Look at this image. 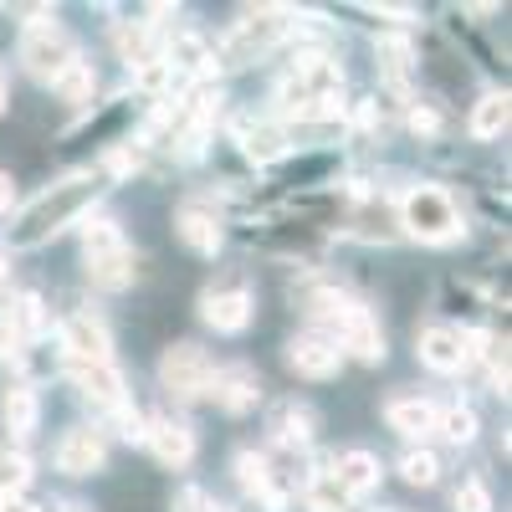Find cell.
<instances>
[{"label":"cell","instance_id":"277c9868","mask_svg":"<svg viewBox=\"0 0 512 512\" xmlns=\"http://www.w3.org/2000/svg\"><path fill=\"white\" fill-rule=\"evenodd\" d=\"M21 62L31 77L41 82H57L72 62H77V47H72V36L57 26V21H31L21 31Z\"/></svg>","mask_w":512,"mask_h":512},{"label":"cell","instance_id":"3957f363","mask_svg":"<svg viewBox=\"0 0 512 512\" xmlns=\"http://www.w3.org/2000/svg\"><path fill=\"white\" fill-rule=\"evenodd\" d=\"M338 82H344L338 62H328V57H297V67L282 77L277 98H282V108H287V113L303 118L308 108H318V103H328V98L338 93Z\"/></svg>","mask_w":512,"mask_h":512},{"label":"cell","instance_id":"4dcf8cb0","mask_svg":"<svg viewBox=\"0 0 512 512\" xmlns=\"http://www.w3.org/2000/svg\"><path fill=\"white\" fill-rule=\"evenodd\" d=\"M118 246H128L123 241V231H118V221H93L88 231H82V256H108V251H118Z\"/></svg>","mask_w":512,"mask_h":512},{"label":"cell","instance_id":"d590c367","mask_svg":"<svg viewBox=\"0 0 512 512\" xmlns=\"http://www.w3.org/2000/svg\"><path fill=\"white\" fill-rule=\"evenodd\" d=\"M456 512H492V492L482 482H461L456 487Z\"/></svg>","mask_w":512,"mask_h":512},{"label":"cell","instance_id":"ffe728a7","mask_svg":"<svg viewBox=\"0 0 512 512\" xmlns=\"http://www.w3.org/2000/svg\"><path fill=\"white\" fill-rule=\"evenodd\" d=\"M175 231H180V241H185L190 251H200V256H216V251H221V221L210 216V210H200V205H185V210H180Z\"/></svg>","mask_w":512,"mask_h":512},{"label":"cell","instance_id":"44dd1931","mask_svg":"<svg viewBox=\"0 0 512 512\" xmlns=\"http://www.w3.org/2000/svg\"><path fill=\"white\" fill-rule=\"evenodd\" d=\"M210 62H216V52H210V41H205V36H195V31H175V41H169V57H164L169 72H175V77H195V72H205Z\"/></svg>","mask_w":512,"mask_h":512},{"label":"cell","instance_id":"7a4b0ae2","mask_svg":"<svg viewBox=\"0 0 512 512\" xmlns=\"http://www.w3.org/2000/svg\"><path fill=\"white\" fill-rule=\"evenodd\" d=\"M400 226H405L415 241H425V246H446V241H456V236L466 231L456 200H451L446 190H431V185H420V190H410V195L400 200Z\"/></svg>","mask_w":512,"mask_h":512},{"label":"cell","instance_id":"4316f807","mask_svg":"<svg viewBox=\"0 0 512 512\" xmlns=\"http://www.w3.org/2000/svg\"><path fill=\"white\" fill-rule=\"evenodd\" d=\"M272 431H277V441H287V446H303V441L313 436V410H303V405H282L277 420H272Z\"/></svg>","mask_w":512,"mask_h":512},{"label":"cell","instance_id":"30bf717a","mask_svg":"<svg viewBox=\"0 0 512 512\" xmlns=\"http://www.w3.org/2000/svg\"><path fill=\"white\" fill-rule=\"evenodd\" d=\"M287 364L303 374V379H333L338 374V364H344V349L333 344L328 333H297L292 344H287Z\"/></svg>","mask_w":512,"mask_h":512},{"label":"cell","instance_id":"d6986e66","mask_svg":"<svg viewBox=\"0 0 512 512\" xmlns=\"http://www.w3.org/2000/svg\"><path fill=\"white\" fill-rule=\"evenodd\" d=\"M88 277H93V287H103V292L134 287V277H139L134 246H118V251H108V256H93V262H88Z\"/></svg>","mask_w":512,"mask_h":512},{"label":"cell","instance_id":"8d00e7d4","mask_svg":"<svg viewBox=\"0 0 512 512\" xmlns=\"http://www.w3.org/2000/svg\"><path fill=\"white\" fill-rule=\"evenodd\" d=\"M175 512H221V507H210V497H205L200 487H185V492L175 497Z\"/></svg>","mask_w":512,"mask_h":512},{"label":"cell","instance_id":"83f0119b","mask_svg":"<svg viewBox=\"0 0 512 512\" xmlns=\"http://www.w3.org/2000/svg\"><path fill=\"white\" fill-rule=\"evenodd\" d=\"M502 128H507V98H502V93H487V98L472 108V134H477V139H497Z\"/></svg>","mask_w":512,"mask_h":512},{"label":"cell","instance_id":"f546056e","mask_svg":"<svg viewBox=\"0 0 512 512\" xmlns=\"http://www.w3.org/2000/svg\"><path fill=\"white\" fill-rule=\"evenodd\" d=\"M436 431H441L446 441L466 446V441L477 436V410H472V405H451V410H441V415H436Z\"/></svg>","mask_w":512,"mask_h":512},{"label":"cell","instance_id":"9a60e30c","mask_svg":"<svg viewBox=\"0 0 512 512\" xmlns=\"http://www.w3.org/2000/svg\"><path fill=\"white\" fill-rule=\"evenodd\" d=\"M72 379H77V390L88 395L98 410H123L128 395H123V374L113 364H72Z\"/></svg>","mask_w":512,"mask_h":512},{"label":"cell","instance_id":"52a82bcc","mask_svg":"<svg viewBox=\"0 0 512 512\" xmlns=\"http://www.w3.org/2000/svg\"><path fill=\"white\" fill-rule=\"evenodd\" d=\"M236 477H241V487L262 502L267 512H287V477L272 466V456L241 451V456H236Z\"/></svg>","mask_w":512,"mask_h":512},{"label":"cell","instance_id":"8fae6325","mask_svg":"<svg viewBox=\"0 0 512 512\" xmlns=\"http://www.w3.org/2000/svg\"><path fill=\"white\" fill-rule=\"evenodd\" d=\"M420 359L436 374H456V369L472 364V338H466L461 328H451V323H431L420 333Z\"/></svg>","mask_w":512,"mask_h":512},{"label":"cell","instance_id":"f1b7e54d","mask_svg":"<svg viewBox=\"0 0 512 512\" xmlns=\"http://www.w3.org/2000/svg\"><path fill=\"white\" fill-rule=\"evenodd\" d=\"M31 482V461L11 446H0V497H21Z\"/></svg>","mask_w":512,"mask_h":512},{"label":"cell","instance_id":"603a6c76","mask_svg":"<svg viewBox=\"0 0 512 512\" xmlns=\"http://www.w3.org/2000/svg\"><path fill=\"white\" fill-rule=\"evenodd\" d=\"M0 415H6V431L11 436H31L36 431V390H31V384H11Z\"/></svg>","mask_w":512,"mask_h":512},{"label":"cell","instance_id":"4fadbf2b","mask_svg":"<svg viewBox=\"0 0 512 512\" xmlns=\"http://www.w3.org/2000/svg\"><path fill=\"white\" fill-rule=\"evenodd\" d=\"M103 461H108V446L88 425H77V431H67L57 441V472L62 477H93V472H103Z\"/></svg>","mask_w":512,"mask_h":512},{"label":"cell","instance_id":"e575fe53","mask_svg":"<svg viewBox=\"0 0 512 512\" xmlns=\"http://www.w3.org/2000/svg\"><path fill=\"white\" fill-rule=\"evenodd\" d=\"M134 82H139L144 93H169V88H175V72L164 67V57H154V62L134 67Z\"/></svg>","mask_w":512,"mask_h":512},{"label":"cell","instance_id":"2e32d148","mask_svg":"<svg viewBox=\"0 0 512 512\" xmlns=\"http://www.w3.org/2000/svg\"><path fill=\"white\" fill-rule=\"evenodd\" d=\"M210 384H216V400H221L231 415H246V410H256V400H262V374H256L251 364H231V369H221Z\"/></svg>","mask_w":512,"mask_h":512},{"label":"cell","instance_id":"74e56055","mask_svg":"<svg viewBox=\"0 0 512 512\" xmlns=\"http://www.w3.org/2000/svg\"><path fill=\"white\" fill-rule=\"evenodd\" d=\"M16 354H21V333L0 318V359H16Z\"/></svg>","mask_w":512,"mask_h":512},{"label":"cell","instance_id":"ba28073f","mask_svg":"<svg viewBox=\"0 0 512 512\" xmlns=\"http://www.w3.org/2000/svg\"><path fill=\"white\" fill-rule=\"evenodd\" d=\"M62 349L72 364H113V338L93 313H72L62 323Z\"/></svg>","mask_w":512,"mask_h":512},{"label":"cell","instance_id":"ab89813d","mask_svg":"<svg viewBox=\"0 0 512 512\" xmlns=\"http://www.w3.org/2000/svg\"><path fill=\"white\" fill-rule=\"evenodd\" d=\"M0 512H36L26 497H0Z\"/></svg>","mask_w":512,"mask_h":512},{"label":"cell","instance_id":"9c48e42d","mask_svg":"<svg viewBox=\"0 0 512 512\" xmlns=\"http://www.w3.org/2000/svg\"><path fill=\"white\" fill-rule=\"evenodd\" d=\"M328 338H333V344H344V349H349L354 359H364V364H379V359H384V328H379V318H374L369 308H359V303L333 323Z\"/></svg>","mask_w":512,"mask_h":512},{"label":"cell","instance_id":"8992f818","mask_svg":"<svg viewBox=\"0 0 512 512\" xmlns=\"http://www.w3.org/2000/svg\"><path fill=\"white\" fill-rule=\"evenodd\" d=\"M210 379H216V364L200 344H169L164 359H159V384L175 400H200L210 390Z\"/></svg>","mask_w":512,"mask_h":512},{"label":"cell","instance_id":"484cf974","mask_svg":"<svg viewBox=\"0 0 512 512\" xmlns=\"http://www.w3.org/2000/svg\"><path fill=\"white\" fill-rule=\"evenodd\" d=\"M113 47L123 52V62H134V67L154 62V52H149V26H134V21H118V26H113Z\"/></svg>","mask_w":512,"mask_h":512},{"label":"cell","instance_id":"b9f144b4","mask_svg":"<svg viewBox=\"0 0 512 512\" xmlns=\"http://www.w3.org/2000/svg\"><path fill=\"white\" fill-rule=\"evenodd\" d=\"M11 282V267H6V256H0V287H6Z\"/></svg>","mask_w":512,"mask_h":512},{"label":"cell","instance_id":"d6a6232c","mask_svg":"<svg viewBox=\"0 0 512 512\" xmlns=\"http://www.w3.org/2000/svg\"><path fill=\"white\" fill-rule=\"evenodd\" d=\"M379 57H384V72H390L395 82H405V77H410V67H415V52H410V41H400V36L379 41Z\"/></svg>","mask_w":512,"mask_h":512},{"label":"cell","instance_id":"7c38bea8","mask_svg":"<svg viewBox=\"0 0 512 512\" xmlns=\"http://www.w3.org/2000/svg\"><path fill=\"white\" fill-rule=\"evenodd\" d=\"M200 318L216 328V333H241L251 323V292L246 282H231V287H210L200 297Z\"/></svg>","mask_w":512,"mask_h":512},{"label":"cell","instance_id":"5bb4252c","mask_svg":"<svg viewBox=\"0 0 512 512\" xmlns=\"http://www.w3.org/2000/svg\"><path fill=\"white\" fill-rule=\"evenodd\" d=\"M144 441H149V451H154L164 466H190V456H195V431H190L180 415H154V420H144Z\"/></svg>","mask_w":512,"mask_h":512},{"label":"cell","instance_id":"d4e9b609","mask_svg":"<svg viewBox=\"0 0 512 512\" xmlns=\"http://www.w3.org/2000/svg\"><path fill=\"white\" fill-rule=\"evenodd\" d=\"M6 323L21 333V344H26V338H36L41 328H47V308H41L36 292H21L16 303H11V313H6Z\"/></svg>","mask_w":512,"mask_h":512},{"label":"cell","instance_id":"f35d334b","mask_svg":"<svg viewBox=\"0 0 512 512\" xmlns=\"http://www.w3.org/2000/svg\"><path fill=\"white\" fill-rule=\"evenodd\" d=\"M11 205H16V180H11V175H0V216H6Z\"/></svg>","mask_w":512,"mask_h":512},{"label":"cell","instance_id":"ac0fdd59","mask_svg":"<svg viewBox=\"0 0 512 512\" xmlns=\"http://www.w3.org/2000/svg\"><path fill=\"white\" fill-rule=\"evenodd\" d=\"M436 405L431 400H420V395H405V400H390V410H384V420H390V431H400V436H431L436 431Z\"/></svg>","mask_w":512,"mask_h":512},{"label":"cell","instance_id":"cb8c5ba5","mask_svg":"<svg viewBox=\"0 0 512 512\" xmlns=\"http://www.w3.org/2000/svg\"><path fill=\"white\" fill-rule=\"evenodd\" d=\"M52 88H57V98H62V103H88V98H93V88H98V72H93V62H82V57H77V62L52 82Z\"/></svg>","mask_w":512,"mask_h":512},{"label":"cell","instance_id":"e0dca14e","mask_svg":"<svg viewBox=\"0 0 512 512\" xmlns=\"http://www.w3.org/2000/svg\"><path fill=\"white\" fill-rule=\"evenodd\" d=\"M328 477H333L338 492H344V502L349 497H369L379 487V461L369 451H349V456H338V466H333Z\"/></svg>","mask_w":512,"mask_h":512},{"label":"cell","instance_id":"836d02e7","mask_svg":"<svg viewBox=\"0 0 512 512\" xmlns=\"http://www.w3.org/2000/svg\"><path fill=\"white\" fill-rule=\"evenodd\" d=\"M308 507L313 512H344L349 502H344V492L333 487V477H313L308 482Z\"/></svg>","mask_w":512,"mask_h":512},{"label":"cell","instance_id":"1f68e13d","mask_svg":"<svg viewBox=\"0 0 512 512\" xmlns=\"http://www.w3.org/2000/svg\"><path fill=\"white\" fill-rule=\"evenodd\" d=\"M400 477H405L410 487H436V477H441V461H436L431 451H410V456L400 461Z\"/></svg>","mask_w":512,"mask_h":512},{"label":"cell","instance_id":"60d3db41","mask_svg":"<svg viewBox=\"0 0 512 512\" xmlns=\"http://www.w3.org/2000/svg\"><path fill=\"white\" fill-rule=\"evenodd\" d=\"M6 98H11V88H6V72H0V113H6Z\"/></svg>","mask_w":512,"mask_h":512},{"label":"cell","instance_id":"6da1fadb","mask_svg":"<svg viewBox=\"0 0 512 512\" xmlns=\"http://www.w3.org/2000/svg\"><path fill=\"white\" fill-rule=\"evenodd\" d=\"M98 175H67V180H57L52 190H41L31 205H21L16 210V221L6 226V241H11V251H31V246H47L52 236H62L82 210H88L93 200H98Z\"/></svg>","mask_w":512,"mask_h":512},{"label":"cell","instance_id":"7402d4cb","mask_svg":"<svg viewBox=\"0 0 512 512\" xmlns=\"http://www.w3.org/2000/svg\"><path fill=\"white\" fill-rule=\"evenodd\" d=\"M241 149H246L256 164H272V159H282L292 144H287V128H277V123H241Z\"/></svg>","mask_w":512,"mask_h":512},{"label":"cell","instance_id":"5b68a950","mask_svg":"<svg viewBox=\"0 0 512 512\" xmlns=\"http://www.w3.org/2000/svg\"><path fill=\"white\" fill-rule=\"evenodd\" d=\"M287 31V11H256L246 21H236L226 36H221V62L226 67H246L256 57H267Z\"/></svg>","mask_w":512,"mask_h":512},{"label":"cell","instance_id":"7bdbcfd3","mask_svg":"<svg viewBox=\"0 0 512 512\" xmlns=\"http://www.w3.org/2000/svg\"><path fill=\"white\" fill-rule=\"evenodd\" d=\"M52 512H82V507H52Z\"/></svg>","mask_w":512,"mask_h":512}]
</instances>
